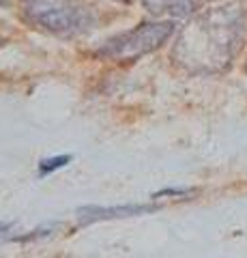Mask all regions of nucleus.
Returning a JSON list of instances; mask_svg holds the SVG:
<instances>
[{
	"instance_id": "nucleus-4",
	"label": "nucleus",
	"mask_w": 247,
	"mask_h": 258,
	"mask_svg": "<svg viewBox=\"0 0 247 258\" xmlns=\"http://www.w3.org/2000/svg\"><path fill=\"white\" fill-rule=\"evenodd\" d=\"M144 5L153 13L168 11L172 15H189L194 11V0H144Z\"/></svg>"
},
{
	"instance_id": "nucleus-3",
	"label": "nucleus",
	"mask_w": 247,
	"mask_h": 258,
	"mask_svg": "<svg viewBox=\"0 0 247 258\" xmlns=\"http://www.w3.org/2000/svg\"><path fill=\"white\" fill-rule=\"evenodd\" d=\"M157 207L150 205H118V207H97V205H86L77 209V217L82 224L99 222V220H116V217H133V215H144L155 211Z\"/></svg>"
},
{
	"instance_id": "nucleus-7",
	"label": "nucleus",
	"mask_w": 247,
	"mask_h": 258,
	"mask_svg": "<svg viewBox=\"0 0 247 258\" xmlns=\"http://www.w3.org/2000/svg\"><path fill=\"white\" fill-rule=\"evenodd\" d=\"M11 228V224H0V235H3V232H7Z\"/></svg>"
},
{
	"instance_id": "nucleus-6",
	"label": "nucleus",
	"mask_w": 247,
	"mask_h": 258,
	"mask_svg": "<svg viewBox=\"0 0 247 258\" xmlns=\"http://www.w3.org/2000/svg\"><path fill=\"white\" fill-rule=\"evenodd\" d=\"M187 194H191L189 189H161L157 191L153 198H161V196H187Z\"/></svg>"
},
{
	"instance_id": "nucleus-1",
	"label": "nucleus",
	"mask_w": 247,
	"mask_h": 258,
	"mask_svg": "<svg viewBox=\"0 0 247 258\" xmlns=\"http://www.w3.org/2000/svg\"><path fill=\"white\" fill-rule=\"evenodd\" d=\"M24 15L52 35H75L93 24V15L77 0H26Z\"/></svg>"
},
{
	"instance_id": "nucleus-8",
	"label": "nucleus",
	"mask_w": 247,
	"mask_h": 258,
	"mask_svg": "<svg viewBox=\"0 0 247 258\" xmlns=\"http://www.w3.org/2000/svg\"><path fill=\"white\" fill-rule=\"evenodd\" d=\"M11 5V0H0V7H9Z\"/></svg>"
},
{
	"instance_id": "nucleus-9",
	"label": "nucleus",
	"mask_w": 247,
	"mask_h": 258,
	"mask_svg": "<svg viewBox=\"0 0 247 258\" xmlns=\"http://www.w3.org/2000/svg\"><path fill=\"white\" fill-rule=\"evenodd\" d=\"M112 3H123V5H129V3H133V0H112Z\"/></svg>"
},
{
	"instance_id": "nucleus-5",
	"label": "nucleus",
	"mask_w": 247,
	"mask_h": 258,
	"mask_svg": "<svg viewBox=\"0 0 247 258\" xmlns=\"http://www.w3.org/2000/svg\"><path fill=\"white\" fill-rule=\"evenodd\" d=\"M71 159H73L71 155H56V157L41 159V164H39V172H41V174H50L54 170H58V168H65Z\"/></svg>"
},
{
	"instance_id": "nucleus-2",
	"label": "nucleus",
	"mask_w": 247,
	"mask_h": 258,
	"mask_svg": "<svg viewBox=\"0 0 247 258\" xmlns=\"http://www.w3.org/2000/svg\"><path fill=\"white\" fill-rule=\"evenodd\" d=\"M174 28H177V24L168 22V20L144 22V24H140L138 28L127 30L123 35L106 41V45H101L97 54L103 56V58L118 60V62L138 60L140 56L159 50V47L172 37Z\"/></svg>"
}]
</instances>
